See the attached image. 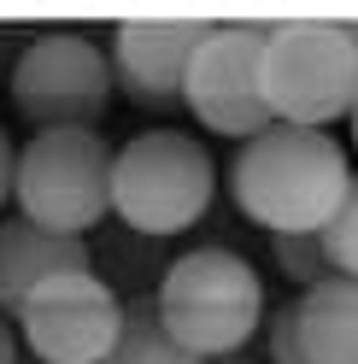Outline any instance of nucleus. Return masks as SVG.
<instances>
[{"mask_svg":"<svg viewBox=\"0 0 358 364\" xmlns=\"http://www.w3.org/2000/svg\"><path fill=\"white\" fill-rule=\"evenodd\" d=\"M347 153L329 129L271 124L253 135L229 165V194L241 218H253L271 235H323L352 188Z\"/></svg>","mask_w":358,"mask_h":364,"instance_id":"obj_1","label":"nucleus"},{"mask_svg":"<svg viewBox=\"0 0 358 364\" xmlns=\"http://www.w3.org/2000/svg\"><path fill=\"white\" fill-rule=\"evenodd\" d=\"M153 300H159V317L170 323V335L188 353L217 358V353L247 347V335L259 329L264 282L229 247H194V253H183L165 270V282H159Z\"/></svg>","mask_w":358,"mask_h":364,"instance_id":"obj_2","label":"nucleus"},{"mask_svg":"<svg viewBox=\"0 0 358 364\" xmlns=\"http://www.w3.org/2000/svg\"><path fill=\"white\" fill-rule=\"evenodd\" d=\"M212 188V153L183 129H147L112 165V212L141 235H183L188 223L206 218Z\"/></svg>","mask_w":358,"mask_h":364,"instance_id":"obj_3","label":"nucleus"},{"mask_svg":"<svg viewBox=\"0 0 358 364\" xmlns=\"http://www.w3.org/2000/svg\"><path fill=\"white\" fill-rule=\"evenodd\" d=\"M112 165L118 153L100 141V129H36V141L18 153V218L82 241L112 218Z\"/></svg>","mask_w":358,"mask_h":364,"instance_id":"obj_4","label":"nucleus"},{"mask_svg":"<svg viewBox=\"0 0 358 364\" xmlns=\"http://www.w3.org/2000/svg\"><path fill=\"white\" fill-rule=\"evenodd\" d=\"M264 100L276 124L323 129L358 106V48L341 24H271L264 41Z\"/></svg>","mask_w":358,"mask_h":364,"instance_id":"obj_5","label":"nucleus"},{"mask_svg":"<svg viewBox=\"0 0 358 364\" xmlns=\"http://www.w3.org/2000/svg\"><path fill=\"white\" fill-rule=\"evenodd\" d=\"M264 41H271V24H217L200 41L183 82V106L206 129L235 135L241 147L276 124L264 100Z\"/></svg>","mask_w":358,"mask_h":364,"instance_id":"obj_6","label":"nucleus"},{"mask_svg":"<svg viewBox=\"0 0 358 364\" xmlns=\"http://www.w3.org/2000/svg\"><path fill=\"white\" fill-rule=\"evenodd\" d=\"M118 88L112 59L88 36H41L12 71V106L41 129H94Z\"/></svg>","mask_w":358,"mask_h":364,"instance_id":"obj_7","label":"nucleus"},{"mask_svg":"<svg viewBox=\"0 0 358 364\" xmlns=\"http://www.w3.org/2000/svg\"><path fill=\"white\" fill-rule=\"evenodd\" d=\"M18 323L41 364H106L124 329V300L94 270H71V277L41 282L24 300Z\"/></svg>","mask_w":358,"mask_h":364,"instance_id":"obj_8","label":"nucleus"},{"mask_svg":"<svg viewBox=\"0 0 358 364\" xmlns=\"http://www.w3.org/2000/svg\"><path fill=\"white\" fill-rule=\"evenodd\" d=\"M212 30L217 24H118V41H112L118 88L136 106H153V112L183 106L188 65Z\"/></svg>","mask_w":358,"mask_h":364,"instance_id":"obj_9","label":"nucleus"},{"mask_svg":"<svg viewBox=\"0 0 358 364\" xmlns=\"http://www.w3.org/2000/svg\"><path fill=\"white\" fill-rule=\"evenodd\" d=\"M71 270H88V247L77 235H53L30 218L0 223V311L6 317L24 311V300L41 282L71 277Z\"/></svg>","mask_w":358,"mask_h":364,"instance_id":"obj_10","label":"nucleus"},{"mask_svg":"<svg viewBox=\"0 0 358 364\" xmlns=\"http://www.w3.org/2000/svg\"><path fill=\"white\" fill-rule=\"evenodd\" d=\"M294 311L311 364H358V277H329L305 288Z\"/></svg>","mask_w":358,"mask_h":364,"instance_id":"obj_11","label":"nucleus"},{"mask_svg":"<svg viewBox=\"0 0 358 364\" xmlns=\"http://www.w3.org/2000/svg\"><path fill=\"white\" fill-rule=\"evenodd\" d=\"M106 364H200V353H188L170 335V323L159 317V300H136L124 306V329Z\"/></svg>","mask_w":358,"mask_h":364,"instance_id":"obj_12","label":"nucleus"},{"mask_svg":"<svg viewBox=\"0 0 358 364\" xmlns=\"http://www.w3.org/2000/svg\"><path fill=\"white\" fill-rule=\"evenodd\" d=\"M271 253H276V264H282V277H294V282H305V288H318V282L335 277L323 235H271Z\"/></svg>","mask_w":358,"mask_h":364,"instance_id":"obj_13","label":"nucleus"},{"mask_svg":"<svg viewBox=\"0 0 358 364\" xmlns=\"http://www.w3.org/2000/svg\"><path fill=\"white\" fill-rule=\"evenodd\" d=\"M323 241H329L335 277H358V176H352V188H347V206L335 212V223L323 230Z\"/></svg>","mask_w":358,"mask_h":364,"instance_id":"obj_14","label":"nucleus"},{"mask_svg":"<svg viewBox=\"0 0 358 364\" xmlns=\"http://www.w3.org/2000/svg\"><path fill=\"white\" fill-rule=\"evenodd\" d=\"M271 364H311L294 306H288V311H271Z\"/></svg>","mask_w":358,"mask_h":364,"instance_id":"obj_15","label":"nucleus"},{"mask_svg":"<svg viewBox=\"0 0 358 364\" xmlns=\"http://www.w3.org/2000/svg\"><path fill=\"white\" fill-rule=\"evenodd\" d=\"M6 194H18V147L0 129V206H6Z\"/></svg>","mask_w":358,"mask_h":364,"instance_id":"obj_16","label":"nucleus"},{"mask_svg":"<svg viewBox=\"0 0 358 364\" xmlns=\"http://www.w3.org/2000/svg\"><path fill=\"white\" fill-rule=\"evenodd\" d=\"M12 358H18V341L6 329V311H0V364H12Z\"/></svg>","mask_w":358,"mask_h":364,"instance_id":"obj_17","label":"nucleus"},{"mask_svg":"<svg viewBox=\"0 0 358 364\" xmlns=\"http://www.w3.org/2000/svg\"><path fill=\"white\" fill-rule=\"evenodd\" d=\"M341 30H347V41H352V48H358V24H341Z\"/></svg>","mask_w":358,"mask_h":364,"instance_id":"obj_18","label":"nucleus"},{"mask_svg":"<svg viewBox=\"0 0 358 364\" xmlns=\"http://www.w3.org/2000/svg\"><path fill=\"white\" fill-rule=\"evenodd\" d=\"M352 141H358V106H352Z\"/></svg>","mask_w":358,"mask_h":364,"instance_id":"obj_19","label":"nucleus"}]
</instances>
